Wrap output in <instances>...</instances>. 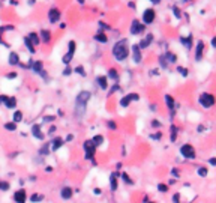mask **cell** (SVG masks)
I'll use <instances>...</instances> for the list:
<instances>
[{
    "label": "cell",
    "mask_w": 216,
    "mask_h": 203,
    "mask_svg": "<svg viewBox=\"0 0 216 203\" xmlns=\"http://www.w3.org/2000/svg\"><path fill=\"white\" fill-rule=\"evenodd\" d=\"M113 56H114V57H116V60H119V62L126 60V59H128V56H129L128 41L122 39V41H119V42H116V44H114V47H113Z\"/></svg>",
    "instance_id": "obj_1"
},
{
    "label": "cell",
    "mask_w": 216,
    "mask_h": 203,
    "mask_svg": "<svg viewBox=\"0 0 216 203\" xmlns=\"http://www.w3.org/2000/svg\"><path fill=\"white\" fill-rule=\"evenodd\" d=\"M89 99H90V92L89 90H83V92L78 93V96L75 99V115H77V118H83Z\"/></svg>",
    "instance_id": "obj_2"
},
{
    "label": "cell",
    "mask_w": 216,
    "mask_h": 203,
    "mask_svg": "<svg viewBox=\"0 0 216 203\" xmlns=\"http://www.w3.org/2000/svg\"><path fill=\"white\" fill-rule=\"evenodd\" d=\"M198 101H200V104H201L204 108H210V107H213L216 104V96L212 95V93H203Z\"/></svg>",
    "instance_id": "obj_3"
},
{
    "label": "cell",
    "mask_w": 216,
    "mask_h": 203,
    "mask_svg": "<svg viewBox=\"0 0 216 203\" xmlns=\"http://www.w3.org/2000/svg\"><path fill=\"white\" fill-rule=\"evenodd\" d=\"M75 48H77V44H75L74 41H69V44H68V53L62 57V62H63L65 65H69V62L72 60V57H74V54H75Z\"/></svg>",
    "instance_id": "obj_4"
},
{
    "label": "cell",
    "mask_w": 216,
    "mask_h": 203,
    "mask_svg": "<svg viewBox=\"0 0 216 203\" xmlns=\"http://www.w3.org/2000/svg\"><path fill=\"white\" fill-rule=\"evenodd\" d=\"M96 145L92 141V140H87L83 143V149H84V152H86V158L87 160H92L93 158V155H95V152H96Z\"/></svg>",
    "instance_id": "obj_5"
},
{
    "label": "cell",
    "mask_w": 216,
    "mask_h": 203,
    "mask_svg": "<svg viewBox=\"0 0 216 203\" xmlns=\"http://www.w3.org/2000/svg\"><path fill=\"white\" fill-rule=\"evenodd\" d=\"M156 18V12L152 9V8H147L143 11V23L144 24H152Z\"/></svg>",
    "instance_id": "obj_6"
},
{
    "label": "cell",
    "mask_w": 216,
    "mask_h": 203,
    "mask_svg": "<svg viewBox=\"0 0 216 203\" xmlns=\"http://www.w3.org/2000/svg\"><path fill=\"white\" fill-rule=\"evenodd\" d=\"M180 154H182V157H185L188 160H194L195 158V149L191 145H183L180 148Z\"/></svg>",
    "instance_id": "obj_7"
},
{
    "label": "cell",
    "mask_w": 216,
    "mask_h": 203,
    "mask_svg": "<svg viewBox=\"0 0 216 203\" xmlns=\"http://www.w3.org/2000/svg\"><path fill=\"white\" fill-rule=\"evenodd\" d=\"M144 29H146L144 23L141 24L138 20H134V21L131 23V33H132V35H140V33L144 32Z\"/></svg>",
    "instance_id": "obj_8"
},
{
    "label": "cell",
    "mask_w": 216,
    "mask_h": 203,
    "mask_svg": "<svg viewBox=\"0 0 216 203\" xmlns=\"http://www.w3.org/2000/svg\"><path fill=\"white\" fill-rule=\"evenodd\" d=\"M140 99V95L138 93H128L126 96H123L120 99V107H128L131 101H138Z\"/></svg>",
    "instance_id": "obj_9"
},
{
    "label": "cell",
    "mask_w": 216,
    "mask_h": 203,
    "mask_svg": "<svg viewBox=\"0 0 216 203\" xmlns=\"http://www.w3.org/2000/svg\"><path fill=\"white\" fill-rule=\"evenodd\" d=\"M48 20H50V23H57L60 20V11L57 8H51L48 11Z\"/></svg>",
    "instance_id": "obj_10"
},
{
    "label": "cell",
    "mask_w": 216,
    "mask_h": 203,
    "mask_svg": "<svg viewBox=\"0 0 216 203\" xmlns=\"http://www.w3.org/2000/svg\"><path fill=\"white\" fill-rule=\"evenodd\" d=\"M143 59V54H141V48L140 45H132V60L135 63H140Z\"/></svg>",
    "instance_id": "obj_11"
},
{
    "label": "cell",
    "mask_w": 216,
    "mask_h": 203,
    "mask_svg": "<svg viewBox=\"0 0 216 203\" xmlns=\"http://www.w3.org/2000/svg\"><path fill=\"white\" fill-rule=\"evenodd\" d=\"M203 54H204V42H203V41H198L197 50H195V60L200 62V60L203 59Z\"/></svg>",
    "instance_id": "obj_12"
},
{
    "label": "cell",
    "mask_w": 216,
    "mask_h": 203,
    "mask_svg": "<svg viewBox=\"0 0 216 203\" xmlns=\"http://www.w3.org/2000/svg\"><path fill=\"white\" fill-rule=\"evenodd\" d=\"M30 68H32L36 74H41V75L45 74L42 71V62H41V60H30Z\"/></svg>",
    "instance_id": "obj_13"
},
{
    "label": "cell",
    "mask_w": 216,
    "mask_h": 203,
    "mask_svg": "<svg viewBox=\"0 0 216 203\" xmlns=\"http://www.w3.org/2000/svg\"><path fill=\"white\" fill-rule=\"evenodd\" d=\"M152 41H153V35H152V33H149V35H146V38H143V39H141V42H140L138 45H140V48H141V50H144V48H147V47L152 44Z\"/></svg>",
    "instance_id": "obj_14"
},
{
    "label": "cell",
    "mask_w": 216,
    "mask_h": 203,
    "mask_svg": "<svg viewBox=\"0 0 216 203\" xmlns=\"http://www.w3.org/2000/svg\"><path fill=\"white\" fill-rule=\"evenodd\" d=\"M72 194H74V191H72L71 187H65V188H62V191H60V196H62V199H65V200L72 199Z\"/></svg>",
    "instance_id": "obj_15"
},
{
    "label": "cell",
    "mask_w": 216,
    "mask_h": 203,
    "mask_svg": "<svg viewBox=\"0 0 216 203\" xmlns=\"http://www.w3.org/2000/svg\"><path fill=\"white\" fill-rule=\"evenodd\" d=\"M26 199H27V197H26V191H24V190H18V191L14 194V200L18 203H24Z\"/></svg>",
    "instance_id": "obj_16"
},
{
    "label": "cell",
    "mask_w": 216,
    "mask_h": 203,
    "mask_svg": "<svg viewBox=\"0 0 216 203\" xmlns=\"http://www.w3.org/2000/svg\"><path fill=\"white\" fill-rule=\"evenodd\" d=\"M32 134H33V137H36L38 140H44V134H42V131H41V125H33V126H32Z\"/></svg>",
    "instance_id": "obj_17"
},
{
    "label": "cell",
    "mask_w": 216,
    "mask_h": 203,
    "mask_svg": "<svg viewBox=\"0 0 216 203\" xmlns=\"http://www.w3.org/2000/svg\"><path fill=\"white\" fill-rule=\"evenodd\" d=\"M107 80H108V77H107V75H99V77H96V83L99 84V87H101V89H107V87H108Z\"/></svg>",
    "instance_id": "obj_18"
},
{
    "label": "cell",
    "mask_w": 216,
    "mask_h": 203,
    "mask_svg": "<svg viewBox=\"0 0 216 203\" xmlns=\"http://www.w3.org/2000/svg\"><path fill=\"white\" fill-rule=\"evenodd\" d=\"M165 102H167V107H168V110L171 111V115H174V98L173 96H170V95H167L165 96Z\"/></svg>",
    "instance_id": "obj_19"
},
{
    "label": "cell",
    "mask_w": 216,
    "mask_h": 203,
    "mask_svg": "<svg viewBox=\"0 0 216 203\" xmlns=\"http://www.w3.org/2000/svg\"><path fill=\"white\" fill-rule=\"evenodd\" d=\"M5 105H6L8 108H15V105H17V99H15L14 96H6Z\"/></svg>",
    "instance_id": "obj_20"
},
{
    "label": "cell",
    "mask_w": 216,
    "mask_h": 203,
    "mask_svg": "<svg viewBox=\"0 0 216 203\" xmlns=\"http://www.w3.org/2000/svg\"><path fill=\"white\" fill-rule=\"evenodd\" d=\"M117 175H119V173H111V176H110V185H111V190H113V191L117 190Z\"/></svg>",
    "instance_id": "obj_21"
},
{
    "label": "cell",
    "mask_w": 216,
    "mask_h": 203,
    "mask_svg": "<svg viewBox=\"0 0 216 203\" xmlns=\"http://www.w3.org/2000/svg\"><path fill=\"white\" fill-rule=\"evenodd\" d=\"M95 41H98V42H101V44H105V42H108V36H107L104 32H99V33L95 35Z\"/></svg>",
    "instance_id": "obj_22"
},
{
    "label": "cell",
    "mask_w": 216,
    "mask_h": 203,
    "mask_svg": "<svg viewBox=\"0 0 216 203\" xmlns=\"http://www.w3.org/2000/svg\"><path fill=\"white\" fill-rule=\"evenodd\" d=\"M63 138H60V137H56L54 140H53V149L54 151H57V149H60L62 146H63Z\"/></svg>",
    "instance_id": "obj_23"
},
{
    "label": "cell",
    "mask_w": 216,
    "mask_h": 203,
    "mask_svg": "<svg viewBox=\"0 0 216 203\" xmlns=\"http://www.w3.org/2000/svg\"><path fill=\"white\" fill-rule=\"evenodd\" d=\"M39 38L42 42H50L51 41V33L48 32V30H42L41 33H39Z\"/></svg>",
    "instance_id": "obj_24"
},
{
    "label": "cell",
    "mask_w": 216,
    "mask_h": 203,
    "mask_svg": "<svg viewBox=\"0 0 216 203\" xmlns=\"http://www.w3.org/2000/svg\"><path fill=\"white\" fill-rule=\"evenodd\" d=\"M24 45L27 47V50H29L30 53H35V51H36V50H35L36 47L33 45V42H32V41L29 39V36H27V38H24Z\"/></svg>",
    "instance_id": "obj_25"
},
{
    "label": "cell",
    "mask_w": 216,
    "mask_h": 203,
    "mask_svg": "<svg viewBox=\"0 0 216 203\" xmlns=\"http://www.w3.org/2000/svg\"><path fill=\"white\" fill-rule=\"evenodd\" d=\"M9 63L11 65H18L20 63V57H18L17 53H11L9 54Z\"/></svg>",
    "instance_id": "obj_26"
},
{
    "label": "cell",
    "mask_w": 216,
    "mask_h": 203,
    "mask_svg": "<svg viewBox=\"0 0 216 203\" xmlns=\"http://www.w3.org/2000/svg\"><path fill=\"white\" fill-rule=\"evenodd\" d=\"M180 42H182L186 48H191V47H192V36H188V38L180 36Z\"/></svg>",
    "instance_id": "obj_27"
},
{
    "label": "cell",
    "mask_w": 216,
    "mask_h": 203,
    "mask_svg": "<svg viewBox=\"0 0 216 203\" xmlns=\"http://www.w3.org/2000/svg\"><path fill=\"white\" fill-rule=\"evenodd\" d=\"M108 78H111V80H119V74H117V71L114 69V68H111L110 71H108V75H107Z\"/></svg>",
    "instance_id": "obj_28"
},
{
    "label": "cell",
    "mask_w": 216,
    "mask_h": 203,
    "mask_svg": "<svg viewBox=\"0 0 216 203\" xmlns=\"http://www.w3.org/2000/svg\"><path fill=\"white\" fill-rule=\"evenodd\" d=\"M29 39L33 42V45H35V47H36L39 42H41V39H39V35H36V33H30V35H29Z\"/></svg>",
    "instance_id": "obj_29"
},
{
    "label": "cell",
    "mask_w": 216,
    "mask_h": 203,
    "mask_svg": "<svg viewBox=\"0 0 216 203\" xmlns=\"http://www.w3.org/2000/svg\"><path fill=\"white\" fill-rule=\"evenodd\" d=\"M92 141H93L96 146H101V145L104 143V137H102V135H95V137L92 138Z\"/></svg>",
    "instance_id": "obj_30"
},
{
    "label": "cell",
    "mask_w": 216,
    "mask_h": 203,
    "mask_svg": "<svg viewBox=\"0 0 216 203\" xmlns=\"http://www.w3.org/2000/svg\"><path fill=\"white\" fill-rule=\"evenodd\" d=\"M164 56H165V59H167L170 63H176V60H177V57L174 56L173 53H170V51H168V53H165Z\"/></svg>",
    "instance_id": "obj_31"
},
{
    "label": "cell",
    "mask_w": 216,
    "mask_h": 203,
    "mask_svg": "<svg viewBox=\"0 0 216 203\" xmlns=\"http://www.w3.org/2000/svg\"><path fill=\"white\" fill-rule=\"evenodd\" d=\"M5 128L8 129V131H15V128H17V122H8L6 125H5Z\"/></svg>",
    "instance_id": "obj_32"
},
{
    "label": "cell",
    "mask_w": 216,
    "mask_h": 203,
    "mask_svg": "<svg viewBox=\"0 0 216 203\" xmlns=\"http://www.w3.org/2000/svg\"><path fill=\"white\" fill-rule=\"evenodd\" d=\"M21 119H23V113L20 110H17L14 113V122H21Z\"/></svg>",
    "instance_id": "obj_33"
},
{
    "label": "cell",
    "mask_w": 216,
    "mask_h": 203,
    "mask_svg": "<svg viewBox=\"0 0 216 203\" xmlns=\"http://www.w3.org/2000/svg\"><path fill=\"white\" fill-rule=\"evenodd\" d=\"M74 71H75V72H78V75H81V77H86V75H87V74H86V69H84L83 66H77Z\"/></svg>",
    "instance_id": "obj_34"
},
{
    "label": "cell",
    "mask_w": 216,
    "mask_h": 203,
    "mask_svg": "<svg viewBox=\"0 0 216 203\" xmlns=\"http://www.w3.org/2000/svg\"><path fill=\"white\" fill-rule=\"evenodd\" d=\"M207 173H209L207 167H198V175L200 176H207Z\"/></svg>",
    "instance_id": "obj_35"
},
{
    "label": "cell",
    "mask_w": 216,
    "mask_h": 203,
    "mask_svg": "<svg viewBox=\"0 0 216 203\" xmlns=\"http://www.w3.org/2000/svg\"><path fill=\"white\" fill-rule=\"evenodd\" d=\"M0 190L2 191H8L9 190V184L6 181H0Z\"/></svg>",
    "instance_id": "obj_36"
},
{
    "label": "cell",
    "mask_w": 216,
    "mask_h": 203,
    "mask_svg": "<svg viewBox=\"0 0 216 203\" xmlns=\"http://www.w3.org/2000/svg\"><path fill=\"white\" fill-rule=\"evenodd\" d=\"M158 190H159L161 193H167V191H168V185H165V184H159V185H158Z\"/></svg>",
    "instance_id": "obj_37"
},
{
    "label": "cell",
    "mask_w": 216,
    "mask_h": 203,
    "mask_svg": "<svg viewBox=\"0 0 216 203\" xmlns=\"http://www.w3.org/2000/svg\"><path fill=\"white\" fill-rule=\"evenodd\" d=\"M177 71H179L183 77H186V75H188V69H186V68H183V66H179V68H177Z\"/></svg>",
    "instance_id": "obj_38"
},
{
    "label": "cell",
    "mask_w": 216,
    "mask_h": 203,
    "mask_svg": "<svg viewBox=\"0 0 216 203\" xmlns=\"http://www.w3.org/2000/svg\"><path fill=\"white\" fill-rule=\"evenodd\" d=\"M176 137H177V128H176V126H171V141L176 140Z\"/></svg>",
    "instance_id": "obj_39"
},
{
    "label": "cell",
    "mask_w": 216,
    "mask_h": 203,
    "mask_svg": "<svg viewBox=\"0 0 216 203\" xmlns=\"http://www.w3.org/2000/svg\"><path fill=\"white\" fill-rule=\"evenodd\" d=\"M42 155H47L48 152H50V148H48V145H44V148H41V151H39Z\"/></svg>",
    "instance_id": "obj_40"
},
{
    "label": "cell",
    "mask_w": 216,
    "mask_h": 203,
    "mask_svg": "<svg viewBox=\"0 0 216 203\" xmlns=\"http://www.w3.org/2000/svg\"><path fill=\"white\" fill-rule=\"evenodd\" d=\"M107 126H108L110 129H116V126H117V125H116V122H114V121H108Z\"/></svg>",
    "instance_id": "obj_41"
},
{
    "label": "cell",
    "mask_w": 216,
    "mask_h": 203,
    "mask_svg": "<svg viewBox=\"0 0 216 203\" xmlns=\"http://www.w3.org/2000/svg\"><path fill=\"white\" fill-rule=\"evenodd\" d=\"M122 178L125 179V184H128V185H131V184H132V181L128 178V175H126V173H122Z\"/></svg>",
    "instance_id": "obj_42"
},
{
    "label": "cell",
    "mask_w": 216,
    "mask_h": 203,
    "mask_svg": "<svg viewBox=\"0 0 216 203\" xmlns=\"http://www.w3.org/2000/svg\"><path fill=\"white\" fill-rule=\"evenodd\" d=\"M30 200H32V202H39V200H42V196H36V194H35V196H32Z\"/></svg>",
    "instance_id": "obj_43"
},
{
    "label": "cell",
    "mask_w": 216,
    "mask_h": 203,
    "mask_svg": "<svg viewBox=\"0 0 216 203\" xmlns=\"http://www.w3.org/2000/svg\"><path fill=\"white\" fill-rule=\"evenodd\" d=\"M71 72H72V68H69V66H68V68L63 71V75H71Z\"/></svg>",
    "instance_id": "obj_44"
},
{
    "label": "cell",
    "mask_w": 216,
    "mask_h": 203,
    "mask_svg": "<svg viewBox=\"0 0 216 203\" xmlns=\"http://www.w3.org/2000/svg\"><path fill=\"white\" fill-rule=\"evenodd\" d=\"M174 15H176V18H180V17H182V14H180V11H179L177 8H174Z\"/></svg>",
    "instance_id": "obj_45"
},
{
    "label": "cell",
    "mask_w": 216,
    "mask_h": 203,
    "mask_svg": "<svg viewBox=\"0 0 216 203\" xmlns=\"http://www.w3.org/2000/svg\"><path fill=\"white\" fill-rule=\"evenodd\" d=\"M171 175H173V176H176V178H180V173L177 171V168H173V170H171Z\"/></svg>",
    "instance_id": "obj_46"
},
{
    "label": "cell",
    "mask_w": 216,
    "mask_h": 203,
    "mask_svg": "<svg viewBox=\"0 0 216 203\" xmlns=\"http://www.w3.org/2000/svg\"><path fill=\"white\" fill-rule=\"evenodd\" d=\"M179 200H180V194H179V193H176V194L173 196V202H179Z\"/></svg>",
    "instance_id": "obj_47"
},
{
    "label": "cell",
    "mask_w": 216,
    "mask_h": 203,
    "mask_svg": "<svg viewBox=\"0 0 216 203\" xmlns=\"http://www.w3.org/2000/svg\"><path fill=\"white\" fill-rule=\"evenodd\" d=\"M152 138H155V140H159V138H161V132H156V134H153V135H152Z\"/></svg>",
    "instance_id": "obj_48"
},
{
    "label": "cell",
    "mask_w": 216,
    "mask_h": 203,
    "mask_svg": "<svg viewBox=\"0 0 216 203\" xmlns=\"http://www.w3.org/2000/svg\"><path fill=\"white\" fill-rule=\"evenodd\" d=\"M99 26H101V29H104V30L110 29V26H107V24H104V23H99Z\"/></svg>",
    "instance_id": "obj_49"
},
{
    "label": "cell",
    "mask_w": 216,
    "mask_h": 203,
    "mask_svg": "<svg viewBox=\"0 0 216 203\" xmlns=\"http://www.w3.org/2000/svg\"><path fill=\"white\" fill-rule=\"evenodd\" d=\"M6 101V95H0V104H5Z\"/></svg>",
    "instance_id": "obj_50"
},
{
    "label": "cell",
    "mask_w": 216,
    "mask_h": 203,
    "mask_svg": "<svg viewBox=\"0 0 216 203\" xmlns=\"http://www.w3.org/2000/svg\"><path fill=\"white\" fill-rule=\"evenodd\" d=\"M15 77H17L15 72H9V74H8V78H15Z\"/></svg>",
    "instance_id": "obj_51"
},
{
    "label": "cell",
    "mask_w": 216,
    "mask_h": 203,
    "mask_svg": "<svg viewBox=\"0 0 216 203\" xmlns=\"http://www.w3.org/2000/svg\"><path fill=\"white\" fill-rule=\"evenodd\" d=\"M44 121L48 122V121H54V116H47V118H44Z\"/></svg>",
    "instance_id": "obj_52"
},
{
    "label": "cell",
    "mask_w": 216,
    "mask_h": 203,
    "mask_svg": "<svg viewBox=\"0 0 216 203\" xmlns=\"http://www.w3.org/2000/svg\"><path fill=\"white\" fill-rule=\"evenodd\" d=\"M93 193H95L96 196H99V194H101V188H95V190H93Z\"/></svg>",
    "instance_id": "obj_53"
},
{
    "label": "cell",
    "mask_w": 216,
    "mask_h": 203,
    "mask_svg": "<svg viewBox=\"0 0 216 203\" xmlns=\"http://www.w3.org/2000/svg\"><path fill=\"white\" fill-rule=\"evenodd\" d=\"M209 162H210L212 165H216V158H210V160H209Z\"/></svg>",
    "instance_id": "obj_54"
},
{
    "label": "cell",
    "mask_w": 216,
    "mask_h": 203,
    "mask_svg": "<svg viewBox=\"0 0 216 203\" xmlns=\"http://www.w3.org/2000/svg\"><path fill=\"white\" fill-rule=\"evenodd\" d=\"M212 47H213V48H216V36H215V38H212Z\"/></svg>",
    "instance_id": "obj_55"
},
{
    "label": "cell",
    "mask_w": 216,
    "mask_h": 203,
    "mask_svg": "<svg viewBox=\"0 0 216 203\" xmlns=\"http://www.w3.org/2000/svg\"><path fill=\"white\" fill-rule=\"evenodd\" d=\"M152 125H153V126H161V123H159L158 121H153L152 122Z\"/></svg>",
    "instance_id": "obj_56"
}]
</instances>
